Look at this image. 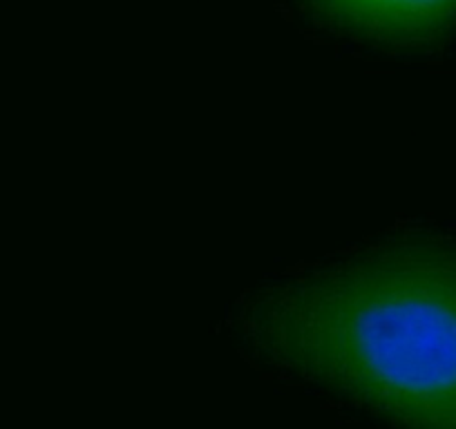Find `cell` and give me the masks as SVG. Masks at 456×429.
Segmentation results:
<instances>
[{"instance_id": "2", "label": "cell", "mask_w": 456, "mask_h": 429, "mask_svg": "<svg viewBox=\"0 0 456 429\" xmlns=\"http://www.w3.org/2000/svg\"><path fill=\"white\" fill-rule=\"evenodd\" d=\"M320 19L385 45L438 41L456 28V0H306Z\"/></svg>"}, {"instance_id": "1", "label": "cell", "mask_w": 456, "mask_h": 429, "mask_svg": "<svg viewBox=\"0 0 456 429\" xmlns=\"http://www.w3.org/2000/svg\"><path fill=\"white\" fill-rule=\"evenodd\" d=\"M269 360L396 429H456V247L403 242L266 293L247 315Z\"/></svg>"}]
</instances>
